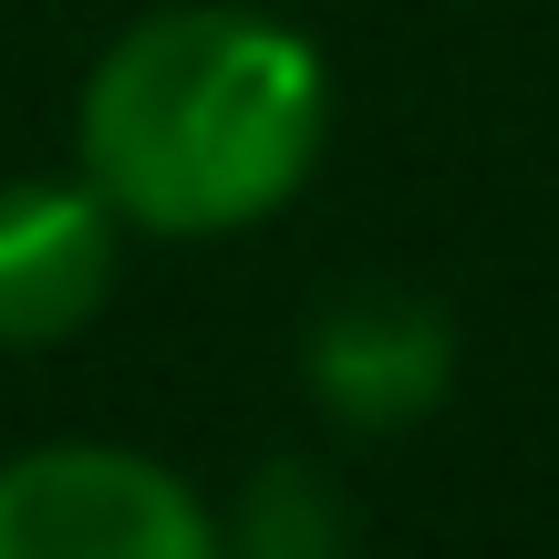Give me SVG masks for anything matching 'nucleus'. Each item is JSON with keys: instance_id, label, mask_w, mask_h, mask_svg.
Returning a JSON list of instances; mask_svg holds the SVG:
<instances>
[{"instance_id": "2", "label": "nucleus", "mask_w": 559, "mask_h": 559, "mask_svg": "<svg viewBox=\"0 0 559 559\" xmlns=\"http://www.w3.org/2000/svg\"><path fill=\"white\" fill-rule=\"evenodd\" d=\"M0 559H218V519L124 445H32L0 466Z\"/></svg>"}, {"instance_id": "1", "label": "nucleus", "mask_w": 559, "mask_h": 559, "mask_svg": "<svg viewBox=\"0 0 559 559\" xmlns=\"http://www.w3.org/2000/svg\"><path fill=\"white\" fill-rule=\"evenodd\" d=\"M83 187L166 239H218L300 198L321 156V62L270 11H145L83 83Z\"/></svg>"}, {"instance_id": "4", "label": "nucleus", "mask_w": 559, "mask_h": 559, "mask_svg": "<svg viewBox=\"0 0 559 559\" xmlns=\"http://www.w3.org/2000/svg\"><path fill=\"white\" fill-rule=\"evenodd\" d=\"M445 383H456V332H445V311H425L404 290H353L311 321V394L321 415L362 425V436L425 425L445 404Z\"/></svg>"}, {"instance_id": "5", "label": "nucleus", "mask_w": 559, "mask_h": 559, "mask_svg": "<svg viewBox=\"0 0 559 559\" xmlns=\"http://www.w3.org/2000/svg\"><path fill=\"white\" fill-rule=\"evenodd\" d=\"M218 559H362L353 498L321 477L311 456H270L218 519Z\"/></svg>"}, {"instance_id": "3", "label": "nucleus", "mask_w": 559, "mask_h": 559, "mask_svg": "<svg viewBox=\"0 0 559 559\" xmlns=\"http://www.w3.org/2000/svg\"><path fill=\"white\" fill-rule=\"evenodd\" d=\"M115 300V207L83 177L0 187V353L73 342Z\"/></svg>"}]
</instances>
